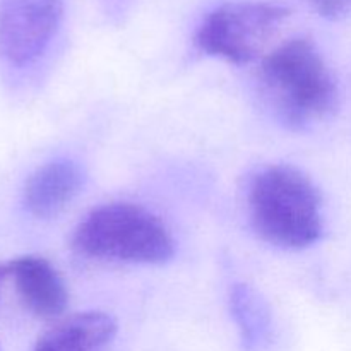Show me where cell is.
Returning a JSON list of instances; mask_svg holds the SVG:
<instances>
[{
	"label": "cell",
	"instance_id": "9",
	"mask_svg": "<svg viewBox=\"0 0 351 351\" xmlns=\"http://www.w3.org/2000/svg\"><path fill=\"white\" fill-rule=\"evenodd\" d=\"M230 311L247 350H257L269 335L271 315L266 302L249 285H235L230 293Z\"/></svg>",
	"mask_w": 351,
	"mask_h": 351
},
{
	"label": "cell",
	"instance_id": "4",
	"mask_svg": "<svg viewBox=\"0 0 351 351\" xmlns=\"http://www.w3.org/2000/svg\"><path fill=\"white\" fill-rule=\"evenodd\" d=\"M290 16L273 2H228L206 16L195 33V45L209 57L243 65L261 57Z\"/></svg>",
	"mask_w": 351,
	"mask_h": 351
},
{
	"label": "cell",
	"instance_id": "2",
	"mask_svg": "<svg viewBox=\"0 0 351 351\" xmlns=\"http://www.w3.org/2000/svg\"><path fill=\"white\" fill-rule=\"evenodd\" d=\"M249 215L261 240L280 249L300 250L322 235V195L300 168L271 165L252 177Z\"/></svg>",
	"mask_w": 351,
	"mask_h": 351
},
{
	"label": "cell",
	"instance_id": "10",
	"mask_svg": "<svg viewBox=\"0 0 351 351\" xmlns=\"http://www.w3.org/2000/svg\"><path fill=\"white\" fill-rule=\"evenodd\" d=\"M305 2L326 19H343L351 14V0H305Z\"/></svg>",
	"mask_w": 351,
	"mask_h": 351
},
{
	"label": "cell",
	"instance_id": "7",
	"mask_svg": "<svg viewBox=\"0 0 351 351\" xmlns=\"http://www.w3.org/2000/svg\"><path fill=\"white\" fill-rule=\"evenodd\" d=\"M84 170L75 161L55 160L29 175L24 185V206L38 219L60 215L84 187Z\"/></svg>",
	"mask_w": 351,
	"mask_h": 351
},
{
	"label": "cell",
	"instance_id": "5",
	"mask_svg": "<svg viewBox=\"0 0 351 351\" xmlns=\"http://www.w3.org/2000/svg\"><path fill=\"white\" fill-rule=\"evenodd\" d=\"M64 16V0H0V55L24 67L43 55Z\"/></svg>",
	"mask_w": 351,
	"mask_h": 351
},
{
	"label": "cell",
	"instance_id": "6",
	"mask_svg": "<svg viewBox=\"0 0 351 351\" xmlns=\"http://www.w3.org/2000/svg\"><path fill=\"white\" fill-rule=\"evenodd\" d=\"M7 264L9 278H12L26 311L40 319H58L64 314L69 304L67 288L50 261L23 256Z\"/></svg>",
	"mask_w": 351,
	"mask_h": 351
},
{
	"label": "cell",
	"instance_id": "8",
	"mask_svg": "<svg viewBox=\"0 0 351 351\" xmlns=\"http://www.w3.org/2000/svg\"><path fill=\"white\" fill-rule=\"evenodd\" d=\"M117 329V321L106 312H79L47 329L33 351H103L115 339Z\"/></svg>",
	"mask_w": 351,
	"mask_h": 351
},
{
	"label": "cell",
	"instance_id": "3",
	"mask_svg": "<svg viewBox=\"0 0 351 351\" xmlns=\"http://www.w3.org/2000/svg\"><path fill=\"white\" fill-rule=\"evenodd\" d=\"M75 252L89 259L158 266L173 257L170 230L149 209L110 202L93 209L72 235Z\"/></svg>",
	"mask_w": 351,
	"mask_h": 351
},
{
	"label": "cell",
	"instance_id": "1",
	"mask_svg": "<svg viewBox=\"0 0 351 351\" xmlns=\"http://www.w3.org/2000/svg\"><path fill=\"white\" fill-rule=\"evenodd\" d=\"M259 77L274 112L290 129H307L338 108L335 75L308 38H293L269 51Z\"/></svg>",
	"mask_w": 351,
	"mask_h": 351
},
{
	"label": "cell",
	"instance_id": "11",
	"mask_svg": "<svg viewBox=\"0 0 351 351\" xmlns=\"http://www.w3.org/2000/svg\"><path fill=\"white\" fill-rule=\"evenodd\" d=\"M5 278H9V264H0V285H2V281L5 280Z\"/></svg>",
	"mask_w": 351,
	"mask_h": 351
}]
</instances>
